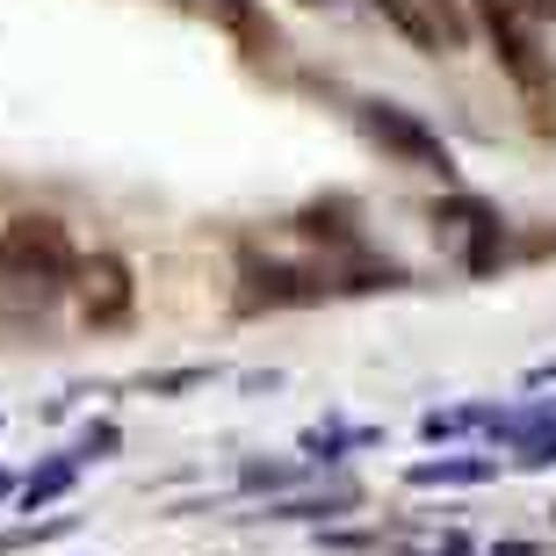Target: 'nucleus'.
I'll return each instance as SVG.
<instances>
[{
  "instance_id": "obj_1",
  "label": "nucleus",
  "mask_w": 556,
  "mask_h": 556,
  "mask_svg": "<svg viewBox=\"0 0 556 556\" xmlns=\"http://www.w3.org/2000/svg\"><path fill=\"white\" fill-rule=\"evenodd\" d=\"M73 275H80V253L59 217H8L0 225V318L8 326L51 318Z\"/></svg>"
},
{
  "instance_id": "obj_2",
  "label": "nucleus",
  "mask_w": 556,
  "mask_h": 556,
  "mask_svg": "<svg viewBox=\"0 0 556 556\" xmlns=\"http://www.w3.org/2000/svg\"><path fill=\"white\" fill-rule=\"evenodd\" d=\"M477 22H484V37H492L498 65H506V80H514L528 102H542L556 87V65H549V51H542V29L520 15V0H477Z\"/></svg>"
},
{
  "instance_id": "obj_3",
  "label": "nucleus",
  "mask_w": 556,
  "mask_h": 556,
  "mask_svg": "<svg viewBox=\"0 0 556 556\" xmlns=\"http://www.w3.org/2000/svg\"><path fill=\"white\" fill-rule=\"evenodd\" d=\"M354 124L369 130L391 160H405V166H427V174H448V144L433 138L427 124H419L413 109H397V102H354Z\"/></svg>"
},
{
  "instance_id": "obj_4",
  "label": "nucleus",
  "mask_w": 556,
  "mask_h": 556,
  "mask_svg": "<svg viewBox=\"0 0 556 556\" xmlns=\"http://www.w3.org/2000/svg\"><path fill=\"white\" fill-rule=\"evenodd\" d=\"M73 296H80V318H87V326H124L130 304H138L130 261H124V253H94V261H80Z\"/></svg>"
},
{
  "instance_id": "obj_5",
  "label": "nucleus",
  "mask_w": 556,
  "mask_h": 556,
  "mask_svg": "<svg viewBox=\"0 0 556 556\" xmlns=\"http://www.w3.org/2000/svg\"><path fill=\"white\" fill-rule=\"evenodd\" d=\"M332 296V275L318 268H282V261H253L247 268V289H239V304L247 311H282V304H326Z\"/></svg>"
},
{
  "instance_id": "obj_6",
  "label": "nucleus",
  "mask_w": 556,
  "mask_h": 556,
  "mask_svg": "<svg viewBox=\"0 0 556 556\" xmlns=\"http://www.w3.org/2000/svg\"><path fill=\"white\" fill-rule=\"evenodd\" d=\"M181 8H195V15L217 22L225 37H239V51H247V59H275V51H282V29L268 22V8H261V0H181Z\"/></svg>"
},
{
  "instance_id": "obj_7",
  "label": "nucleus",
  "mask_w": 556,
  "mask_h": 556,
  "mask_svg": "<svg viewBox=\"0 0 556 556\" xmlns=\"http://www.w3.org/2000/svg\"><path fill=\"white\" fill-rule=\"evenodd\" d=\"M354 498H362V492H354V484H332L326 498H282V506H268V520H311V514H348Z\"/></svg>"
},
{
  "instance_id": "obj_8",
  "label": "nucleus",
  "mask_w": 556,
  "mask_h": 556,
  "mask_svg": "<svg viewBox=\"0 0 556 556\" xmlns=\"http://www.w3.org/2000/svg\"><path fill=\"white\" fill-rule=\"evenodd\" d=\"M376 8H383V15H391V22H397V29H405L413 43L441 51V37H433V22H427V0H376Z\"/></svg>"
},
{
  "instance_id": "obj_9",
  "label": "nucleus",
  "mask_w": 556,
  "mask_h": 556,
  "mask_svg": "<svg viewBox=\"0 0 556 556\" xmlns=\"http://www.w3.org/2000/svg\"><path fill=\"white\" fill-rule=\"evenodd\" d=\"M477 477H492V463H419L413 484H477Z\"/></svg>"
},
{
  "instance_id": "obj_10",
  "label": "nucleus",
  "mask_w": 556,
  "mask_h": 556,
  "mask_svg": "<svg viewBox=\"0 0 556 556\" xmlns=\"http://www.w3.org/2000/svg\"><path fill=\"white\" fill-rule=\"evenodd\" d=\"M65 484H73V463H51V470H37L29 484H22V498H29V506H43V498H59Z\"/></svg>"
},
{
  "instance_id": "obj_11",
  "label": "nucleus",
  "mask_w": 556,
  "mask_h": 556,
  "mask_svg": "<svg viewBox=\"0 0 556 556\" xmlns=\"http://www.w3.org/2000/svg\"><path fill=\"white\" fill-rule=\"evenodd\" d=\"M520 15L528 22H556V0H520Z\"/></svg>"
},
{
  "instance_id": "obj_12",
  "label": "nucleus",
  "mask_w": 556,
  "mask_h": 556,
  "mask_svg": "<svg viewBox=\"0 0 556 556\" xmlns=\"http://www.w3.org/2000/svg\"><path fill=\"white\" fill-rule=\"evenodd\" d=\"M304 8H318V0H304Z\"/></svg>"
}]
</instances>
